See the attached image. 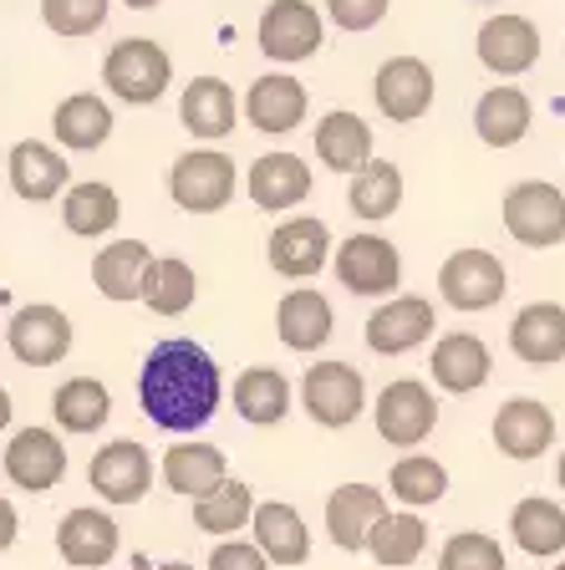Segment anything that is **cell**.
Here are the masks:
<instances>
[{"label":"cell","instance_id":"obj_1","mask_svg":"<svg viewBox=\"0 0 565 570\" xmlns=\"http://www.w3.org/2000/svg\"><path fill=\"white\" fill-rule=\"evenodd\" d=\"M143 417L168 433H194L220 413V367L199 342H158L138 372Z\"/></svg>","mask_w":565,"mask_h":570},{"label":"cell","instance_id":"obj_2","mask_svg":"<svg viewBox=\"0 0 565 570\" xmlns=\"http://www.w3.org/2000/svg\"><path fill=\"white\" fill-rule=\"evenodd\" d=\"M103 82L113 87V97L128 107H148L168 92L174 82V57L158 47L154 36H128L107 51L103 61Z\"/></svg>","mask_w":565,"mask_h":570},{"label":"cell","instance_id":"obj_3","mask_svg":"<svg viewBox=\"0 0 565 570\" xmlns=\"http://www.w3.org/2000/svg\"><path fill=\"white\" fill-rule=\"evenodd\" d=\"M168 194L188 214H220L224 204L235 199V164L224 154H214V148H188L168 168Z\"/></svg>","mask_w":565,"mask_h":570},{"label":"cell","instance_id":"obj_4","mask_svg":"<svg viewBox=\"0 0 565 570\" xmlns=\"http://www.w3.org/2000/svg\"><path fill=\"white\" fill-rule=\"evenodd\" d=\"M372 417H377V433H382L392 449H418V443H428V433L438 428V397L428 392V382L398 377L382 387Z\"/></svg>","mask_w":565,"mask_h":570},{"label":"cell","instance_id":"obj_5","mask_svg":"<svg viewBox=\"0 0 565 570\" xmlns=\"http://www.w3.org/2000/svg\"><path fill=\"white\" fill-rule=\"evenodd\" d=\"M505 229L530 249H551L565 239V194L545 178L515 184L505 194Z\"/></svg>","mask_w":565,"mask_h":570},{"label":"cell","instance_id":"obj_6","mask_svg":"<svg viewBox=\"0 0 565 570\" xmlns=\"http://www.w3.org/2000/svg\"><path fill=\"white\" fill-rule=\"evenodd\" d=\"M337 281L352 296H392L402 285V255L392 239L382 235H352L337 245Z\"/></svg>","mask_w":565,"mask_h":570},{"label":"cell","instance_id":"obj_7","mask_svg":"<svg viewBox=\"0 0 565 570\" xmlns=\"http://www.w3.org/2000/svg\"><path fill=\"white\" fill-rule=\"evenodd\" d=\"M438 296L454 311H489L505 301V265L489 249H454L438 271Z\"/></svg>","mask_w":565,"mask_h":570},{"label":"cell","instance_id":"obj_8","mask_svg":"<svg viewBox=\"0 0 565 570\" xmlns=\"http://www.w3.org/2000/svg\"><path fill=\"white\" fill-rule=\"evenodd\" d=\"M301 403H306L311 423L347 428L367 407V382L347 362H316V367H306V382H301Z\"/></svg>","mask_w":565,"mask_h":570},{"label":"cell","instance_id":"obj_9","mask_svg":"<svg viewBox=\"0 0 565 570\" xmlns=\"http://www.w3.org/2000/svg\"><path fill=\"white\" fill-rule=\"evenodd\" d=\"M327 41V21L311 0H271L260 11V51L275 61H306Z\"/></svg>","mask_w":565,"mask_h":570},{"label":"cell","instance_id":"obj_10","mask_svg":"<svg viewBox=\"0 0 565 570\" xmlns=\"http://www.w3.org/2000/svg\"><path fill=\"white\" fill-rule=\"evenodd\" d=\"M87 484H92L107 504H138V499L148 494V484H154V459H148L143 443L113 439L92 453V463H87Z\"/></svg>","mask_w":565,"mask_h":570},{"label":"cell","instance_id":"obj_11","mask_svg":"<svg viewBox=\"0 0 565 570\" xmlns=\"http://www.w3.org/2000/svg\"><path fill=\"white\" fill-rule=\"evenodd\" d=\"M474 51L495 77H519L540 61V26L530 16H489L474 36Z\"/></svg>","mask_w":565,"mask_h":570},{"label":"cell","instance_id":"obj_12","mask_svg":"<svg viewBox=\"0 0 565 570\" xmlns=\"http://www.w3.org/2000/svg\"><path fill=\"white\" fill-rule=\"evenodd\" d=\"M377 107L392 122H418L434 107V67L423 57H388L377 67Z\"/></svg>","mask_w":565,"mask_h":570},{"label":"cell","instance_id":"obj_13","mask_svg":"<svg viewBox=\"0 0 565 570\" xmlns=\"http://www.w3.org/2000/svg\"><path fill=\"white\" fill-rule=\"evenodd\" d=\"M6 336H11V352L16 362H26V367H57L61 356L71 352V321L67 311L57 306H21L11 316V326H6Z\"/></svg>","mask_w":565,"mask_h":570},{"label":"cell","instance_id":"obj_14","mask_svg":"<svg viewBox=\"0 0 565 570\" xmlns=\"http://www.w3.org/2000/svg\"><path fill=\"white\" fill-rule=\"evenodd\" d=\"M67 474V449L51 428H21L6 449V479L26 494H47V489L61 484Z\"/></svg>","mask_w":565,"mask_h":570},{"label":"cell","instance_id":"obj_15","mask_svg":"<svg viewBox=\"0 0 565 570\" xmlns=\"http://www.w3.org/2000/svg\"><path fill=\"white\" fill-rule=\"evenodd\" d=\"M438 316H434V301L423 296H398L388 306H377L372 321H367V346L377 356H402L412 346H423L434 336Z\"/></svg>","mask_w":565,"mask_h":570},{"label":"cell","instance_id":"obj_16","mask_svg":"<svg viewBox=\"0 0 565 570\" xmlns=\"http://www.w3.org/2000/svg\"><path fill=\"white\" fill-rule=\"evenodd\" d=\"M271 265L285 275V281H311V275H321V265L331 261V229L327 219H311V214H301V219H285V225H275L271 235Z\"/></svg>","mask_w":565,"mask_h":570},{"label":"cell","instance_id":"obj_17","mask_svg":"<svg viewBox=\"0 0 565 570\" xmlns=\"http://www.w3.org/2000/svg\"><path fill=\"white\" fill-rule=\"evenodd\" d=\"M306 87L295 82V77H285V71H271V77H255L245 92V118L250 128L260 132H295L301 122H306Z\"/></svg>","mask_w":565,"mask_h":570},{"label":"cell","instance_id":"obj_18","mask_svg":"<svg viewBox=\"0 0 565 570\" xmlns=\"http://www.w3.org/2000/svg\"><path fill=\"white\" fill-rule=\"evenodd\" d=\"M551 443H555V417H551V407L535 403V397H509L495 413V449L505 453V459L530 463V459H540Z\"/></svg>","mask_w":565,"mask_h":570},{"label":"cell","instance_id":"obj_19","mask_svg":"<svg viewBox=\"0 0 565 570\" xmlns=\"http://www.w3.org/2000/svg\"><path fill=\"white\" fill-rule=\"evenodd\" d=\"M388 514V494L372 484H337L327 499V530L342 550H367V534Z\"/></svg>","mask_w":565,"mask_h":570},{"label":"cell","instance_id":"obj_20","mask_svg":"<svg viewBox=\"0 0 565 570\" xmlns=\"http://www.w3.org/2000/svg\"><path fill=\"white\" fill-rule=\"evenodd\" d=\"M509 346L525 367H555L565 362V306L555 301H535L509 321Z\"/></svg>","mask_w":565,"mask_h":570},{"label":"cell","instance_id":"obj_21","mask_svg":"<svg viewBox=\"0 0 565 570\" xmlns=\"http://www.w3.org/2000/svg\"><path fill=\"white\" fill-rule=\"evenodd\" d=\"M57 550L67 566L77 570H97L118 556V524L107 510H71L57 524Z\"/></svg>","mask_w":565,"mask_h":570},{"label":"cell","instance_id":"obj_22","mask_svg":"<svg viewBox=\"0 0 565 570\" xmlns=\"http://www.w3.org/2000/svg\"><path fill=\"white\" fill-rule=\"evenodd\" d=\"M428 372H434V382L444 392H474V387H484V382H489L495 356H489V346H484L479 336L448 332V336H438L434 356H428Z\"/></svg>","mask_w":565,"mask_h":570},{"label":"cell","instance_id":"obj_23","mask_svg":"<svg viewBox=\"0 0 565 570\" xmlns=\"http://www.w3.org/2000/svg\"><path fill=\"white\" fill-rule=\"evenodd\" d=\"M250 530H255V546L265 550V560H271V566H301V560L311 556L306 520H301V510H295V504H285V499H265V504H255Z\"/></svg>","mask_w":565,"mask_h":570},{"label":"cell","instance_id":"obj_24","mask_svg":"<svg viewBox=\"0 0 565 570\" xmlns=\"http://www.w3.org/2000/svg\"><path fill=\"white\" fill-rule=\"evenodd\" d=\"M154 271V249L143 239H113L97 249L92 261V285L107 301H143V281Z\"/></svg>","mask_w":565,"mask_h":570},{"label":"cell","instance_id":"obj_25","mask_svg":"<svg viewBox=\"0 0 565 570\" xmlns=\"http://www.w3.org/2000/svg\"><path fill=\"white\" fill-rule=\"evenodd\" d=\"M11 189L21 194L26 204H47V199H57L61 189H67V178H71V168H67V158L51 148V142H36V138H26V142H16L11 148Z\"/></svg>","mask_w":565,"mask_h":570},{"label":"cell","instance_id":"obj_26","mask_svg":"<svg viewBox=\"0 0 565 570\" xmlns=\"http://www.w3.org/2000/svg\"><path fill=\"white\" fill-rule=\"evenodd\" d=\"M245 189L265 214H281V209H291V204H301L311 194V168L295 154H265V158L250 164Z\"/></svg>","mask_w":565,"mask_h":570},{"label":"cell","instance_id":"obj_27","mask_svg":"<svg viewBox=\"0 0 565 570\" xmlns=\"http://www.w3.org/2000/svg\"><path fill=\"white\" fill-rule=\"evenodd\" d=\"M331 326H337V316H331V301L321 296V291L295 285V291H285L281 296L275 332H281V342L291 346V352H316V346L331 336Z\"/></svg>","mask_w":565,"mask_h":570},{"label":"cell","instance_id":"obj_28","mask_svg":"<svg viewBox=\"0 0 565 570\" xmlns=\"http://www.w3.org/2000/svg\"><path fill=\"white\" fill-rule=\"evenodd\" d=\"M178 118L204 142L230 138V132H235V92H230V82H220V77H194V82L184 87V97H178Z\"/></svg>","mask_w":565,"mask_h":570},{"label":"cell","instance_id":"obj_29","mask_svg":"<svg viewBox=\"0 0 565 570\" xmlns=\"http://www.w3.org/2000/svg\"><path fill=\"white\" fill-rule=\"evenodd\" d=\"M535 122V107L519 87H489L474 107V132H479L484 148H515Z\"/></svg>","mask_w":565,"mask_h":570},{"label":"cell","instance_id":"obj_30","mask_svg":"<svg viewBox=\"0 0 565 570\" xmlns=\"http://www.w3.org/2000/svg\"><path fill=\"white\" fill-rule=\"evenodd\" d=\"M316 158L327 168H337V174L367 168L372 164V128H367V118H357L347 107L327 112V118L316 122Z\"/></svg>","mask_w":565,"mask_h":570},{"label":"cell","instance_id":"obj_31","mask_svg":"<svg viewBox=\"0 0 565 570\" xmlns=\"http://www.w3.org/2000/svg\"><path fill=\"white\" fill-rule=\"evenodd\" d=\"M51 132L71 154H92V148H103L113 138V112H107V102L97 92H71L51 112Z\"/></svg>","mask_w":565,"mask_h":570},{"label":"cell","instance_id":"obj_32","mask_svg":"<svg viewBox=\"0 0 565 570\" xmlns=\"http://www.w3.org/2000/svg\"><path fill=\"white\" fill-rule=\"evenodd\" d=\"M224 453L214 443H174L164 453V484L184 499H204L224 484Z\"/></svg>","mask_w":565,"mask_h":570},{"label":"cell","instance_id":"obj_33","mask_svg":"<svg viewBox=\"0 0 565 570\" xmlns=\"http://www.w3.org/2000/svg\"><path fill=\"white\" fill-rule=\"evenodd\" d=\"M509 534H515V546L535 560H551L565 550V510L555 499H519L515 510H509Z\"/></svg>","mask_w":565,"mask_h":570},{"label":"cell","instance_id":"obj_34","mask_svg":"<svg viewBox=\"0 0 565 570\" xmlns=\"http://www.w3.org/2000/svg\"><path fill=\"white\" fill-rule=\"evenodd\" d=\"M235 413L255 428H271L291 413V382L281 367H245L235 377Z\"/></svg>","mask_w":565,"mask_h":570},{"label":"cell","instance_id":"obj_35","mask_svg":"<svg viewBox=\"0 0 565 570\" xmlns=\"http://www.w3.org/2000/svg\"><path fill=\"white\" fill-rule=\"evenodd\" d=\"M402 204V174L398 164H388V158H372L367 168H357L352 174V189H347V209L357 214V219H392Z\"/></svg>","mask_w":565,"mask_h":570},{"label":"cell","instance_id":"obj_36","mask_svg":"<svg viewBox=\"0 0 565 570\" xmlns=\"http://www.w3.org/2000/svg\"><path fill=\"white\" fill-rule=\"evenodd\" d=\"M428 550V524L418 514H382L377 530L367 534V556L382 570H408Z\"/></svg>","mask_w":565,"mask_h":570},{"label":"cell","instance_id":"obj_37","mask_svg":"<svg viewBox=\"0 0 565 570\" xmlns=\"http://www.w3.org/2000/svg\"><path fill=\"white\" fill-rule=\"evenodd\" d=\"M61 219H67L71 235L97 239L123 219V199L107 184H71L67 199H61Z\"/></svg>","mask_w":565,"mask_h":570},{"label":"cell","instance_id":"obj_38","mask_svg":"<svg viewBox=\"0 0 565 570\" xmlns=\"http://www.w3.org/2000/svg\"><path fill=\"white\" fill-rule=\"evenodd\" d=\"M194 296H199V275H194V265L178 261V255L154 261L148 281H143V301H148L154 316H184V311L194 306Z\"/></svg>","mask_w":565,"mask_h":570},{"label":"cell","instance_id":"obj_39","mask_svg":"<svg viewBox=\"0 0 565 570\" xmlns=\"http://www.w3.org/2000/svg\"><path fill=\"white\" fill-rule=\"evenodd\" d=\"M51 413H57V423L67 433H97L107 423V413H113V397H107V387L97 377H71L57 387Z\"/></svg>","mask_w":565,"mask_h":570},{"label":"cell","instance_id":"obj_40","mask_svg":"<svg viewBox=\"0 0 565 570\" xmlns=\"http://www.w3.org/2000/svg\"><path fill=\"white\" fill-rule=\"evenodd\" d=\"M255 520V489L240 484V479H224L214 494L194 499V524L204 534H235V530H250Z\"/></svg>","mask_w":565,"mask_h":570},{"label":"cell","instance_id":"obj_41","mask_svg":"<svg viewBox=\"0 0 565 570\" xmlns=\"http://www.w3.org/2000/svg\"><path fill=\"white\" fill-rule=\"evenodd\" d=\"M388 489L402 499V504L423 510V504H438V499L448 494V469L438 459H428V453H408V459L392 463Z\"/></svg>","mask_w":565,"mask_h":570},{"label":"cell","instance_id":"obj_42","mask_svg":"<svg viewBox=\"0 0 565 570\" xmlns=\"http://www.w3.org/2000/svg\"><path fill=\"white\" fill-rule=\"evenodd\" d=\"M438 570H505V550L479 530L448 534L444 550H438Z\"/></svg>","mask_w":565,"mask_h":570},{"label":"cell","instance_id":"obj_43","mask_svg":"<svg viewBox=\"0 0 565 570\" xmlns=\"http://www.w3.org/2000/svg\"><path fill=\"white\" fill-rule=\"evenodd\" d=\"M41 21L67 41H82L107 21V0H41Z\"/></svg>","mask_w":565,"mask_h":570},{"label":"cell","instance_id":"obj_44","mask_svg":"<svg viewBox=\"0 0 565 570\" xmlns=\"http://www.w3.org/2000/svg\"><path fill=\"white\" fill-rule=\"evenodd\" d=\"M392 0H327V16L342 31H372L382 16H388Z\"/></svg>","mask_w":565,"mask_h":570},{"label":"cell","instance_id":"obj_45","mask_svg":"<svg viewBox=\"0 0 565 570\" xmlns=\"http://www.w3.org/2000/svg\"><path fill=\"white\" fill-rule=\"evenodd\" d=\"M210 570H271V560L255 540H220L210 550Z\"/></svg>","mask_w":565,"mask_h":570},{"label":"cell","instance_id":"obj_46","mask_svg":"<svg viewBox=\"0 0 565 570\" xmlns=\"http://www.w3.org/2000/svg\"><path fill=\"white\" fill-rule=\"evenodd\" d=\"M16 534H21V520H16V504L0 494V550L16 546Z\"/></svg>","mask_w":565,"mask_h":570},{"label":"cell","instance_id":"obj_47","mask_svg":"<svg viewBox=\"0 0 565 570\" xmlns=\"http://www.w3.org/2000/svg\"><path fill=\"white\" fill-rule=\"evenodd\" d=\"M6 428H11V392L0 387V433H6Z\"/></svg>","mask_w":565,"mask_h":570},{"label":"cell","instance_id":"obj_48","mask_svg":"<svg viewBox=\"0 0 565 570\" xmlns=\"http://www.w3.org/2000/svg\"><path fill=\"white\" fill-rule=\"evenodd\" d=\"M123 6H133V11H154L158 0H123Z\"/></svg>","mask_w":565,"mask_h":570},{"label":"cell","instance_id":"obj_49","mask_svg":"<svg viewBox=\"0 0 565 570\" xmlns=\"http://www.w3.org/2000/svg\"><path fill=\"white\" fill-rule=\"evenodd\" d=\"M555 484L565 489V449H561V463H555Z\"/></svg>","mask_w":565,"mask_h":570},{"label":"cell","instance_id":"obj_50","mask_svg":"<svg viewBox=\"0 0 565 570\" xmlns=\"http://www.w3.org/2000/svg\"><path fill=\"white\" fill-rule=\"evenodd\" d=\"M164 570H194V566H184V560H174V566H164Z\"/></svg>","mask_w":565,"mask_h":570},{"label":"cell","instance_id":"obj_51","mask_svg":"<svg viewBox=\"0 0 565 570\" xmlns=\"http://www.w3.org/2000/svg\"><path fill=\"white\" fill-rule=\"evenodd\" d=\"M555 570H565V560H561V566H555Z\"/></svg>","mask_w":565,"mask_h":570},{"label":"cell","instance_id":"obj_52","mask_svg":"<svg viewBox=\"0 0 565 570\" xmlns=\"http://www.w3.org/2000/svg\"><path fill=\"white\" fill-rule=\"evenodd\" d=\"M484 6H489V0H484Z\"/></svg>","mask_w":565,"mask_h":570}]
</instances>
